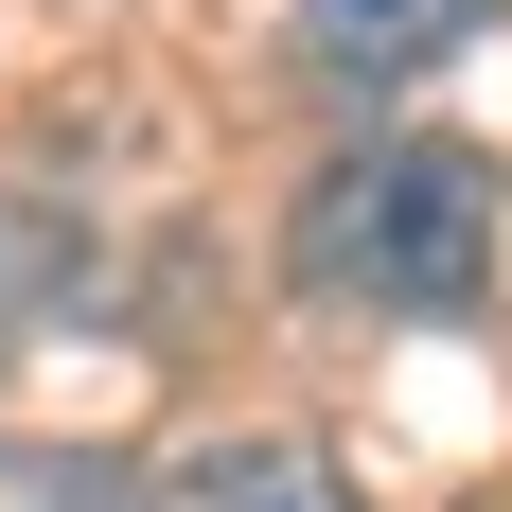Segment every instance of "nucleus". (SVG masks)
<instances>
[{
	"label": "nucleus",
	"mask_w": 512,
	"mask_h": 512,
	"mask_svg": "<svg viewBox=\"0 0 512 512\" xmlns=\"http://www.w3.org/2000/svg\"><path fill=\"white\" fill-rule=\"evenodd\" d=\"M495 0H301V53L336 71V89H407V71H442V53L477 36Z\"/></svg>",
	"instance_id": "2"
},
{
	"label": "nucleus",
	"mask_w": 512,
	"mask_h": 512,
	"mask_svg": "<svg viewBox=\"0 0 512 512\" xmlns=\"http://www.w3.org/2000/svg\"><path fill=\"white\" fill-rule=\"evenodd\" d=\"M159 512H371L336 460H301V442H212L195 477H159Z\"/></svg>",
	"instance_id": "3"
},
{
	"label": "nucleus",
	"mask_w": 512,
	"mask_h": 512,
	"mask_svg": "<svg viewBox=\"0 0 512 512\" xmlns=\"http://www.w3.org/2000/svg\"><path fill=\"white\" fill-rule=\"evenodd\" d=\"M301 265L336 283V301H407V318H442V301H477L495 283V177H477L460 142H354L336 177L301 195Z\"/></svg>",
	"instance_id": "1"
}]
</instances>
